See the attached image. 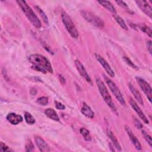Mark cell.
<instances>
[{
    "label": "cell",
    "instance_id": "1",
    "mask_svg": "<svg viewBox=\"0 0 152 152\" xmlns=\"http://www.w3.org/2000/svg\"><path fill=\"white\" fill-rule=\"evenodd\" d=\"M28 61L31 64V68L42 73H53V69L49 61L40 54H32L28 56Z\"/></svg>",
    "mask_w": 152,
    "mask_h": 152
},
{
    "label": "cell",
    "instance_id": "2",
    "mask_svg": "<svg viewBox=\"0 0 152 152\" xmlns=\"http://www.w3.org/2000/svg\"><path fill=\"white\" fill-rule=\"evenodd\" d=\"M16 2L30 22L35 27L37 28H40L42 26V23L40 20L39 19L30 7L27 4V3L25 1H17Z\"/></svg>",
    "mask_w": 152,
    "mask_h": 152
},
{
    "label": "cell",
    "instance_id": "3",
    "mask_svg": "<svg viewBox=\"0 0 152 152\" xmlns=\"http://www.w3.org/2000/svg\"><path fill=\"white\" fill-rule=\"evenodd\" d=\"M96 84L97 86V87L99 88V92L102 96V97H103V100H104V102L106 103V104L108 105V106L110 107V108L116 114L118 113L117 112V109L116 107V106L115 105V103H113L112 99L110 96V95L109 94V93L106 88V87L105 86L104 84L103 83V82L99 78H96Z\"/></svg>",
    "mask_w": 152,
    "mask_h": 152
},
{
    "label": "cell",
    "instance_id": "4",
    "mask_svg": "<svg viewBox=\"0 0 152 152\" xmlns=\"http://www.w3.org/2000/svg\"><path fill=\"white\" fill-rule=\"evenodd\" d=\"M61 18L63 24L70 36L74 39H77L79 36L78 31L69 15L66 12H62Z\"/></svg>",
    "mask_w": 152,
    "mask_h": 152
},
{
    "label": "cell",
    "instance_id": "5",
    "mask_svg": "<svg viewBox=\"0 0 152 152\" xmlns=\"http://www.w3.org/2000/svg\"><path fill=\"white\" fill-rule=\"evenodd\" d=\"M81 14L87 21L94 26H96L98 28L104 27V23L103 21L94 13L87 11H81Z\"/></svg>",
    "mask_w": 152,
    "mask_h": 152
},
{
    "label": "cell",
    "instance_id": "6",
    "mask_svg": "<svg viewBox=\"0 0 152 152\" xmlns=\"http://www.w3.org/2000/svg\"><path fill=\"white\" fill-rule=\"evenodd\" d=\"M104 78L105 79V81L106 84L109 86L110 90H111L112 93L115 96V97L116 98V99L119 102V103L122 105H125L126 103L124 100V98L123 97L121 91L119 90V89L118 88L116 84L114 83L110 79H109L107 77H104Z\"/></svg>",
    "mask_w": 152,
    "mask_h": 152
},
{
    "label": "cell",
    "instance_id": "7",
    "mask_svg": "<svg viewBox=\"0 0 152 152\" xmlns=\"http://www.w3.org/2000/svg\"><path fill=\"white\" fill-rule=\"evenodd\" d=\"M135 79L137 83L138 84L140 88L142 90L148 100L150 102H151V96H152V90L150 84L143 78L136 77Z\"/></svg>",
    "mask_w": 152,
    "mask_h": 152
},
{
    "label": "cell",
    "instance_id": "8",
    "mask_svg": "<svg viewBox=\"0 0 152 152\" xmlns=\"http://www.w3.org/2000/svg\"><path fill=\"white\" fill-rule=\"evenodd\" d=\"M95 58L97 60V61L101 64V65L103 66L104 69L106 71L107 74L111 77H113L115 76V73L113 70L112 69L109 64L107 63V62L99 54H94Z\"/></svg>",
    "mask_w": 152,
    "mask_h": 152
},
{
    "label": "cell",
    "instance_id": "9",
    "mask_svg": "<svg viewBox=\"0 0 152 152\" xmlns=\"http://www.w3.org/2000/svg\"><path fill=\"white\" fill-rule=\"evenodd\" d=\"M75 64L76 66V68L79 72V74L83 77L89 84L91 85H93V81L88 73L87 72L84 65L82 64V63L78 59L75 60Z\"/></svg>",
    "mask_w": 152,
    "mask_h": 152
},
{
    "label": "cell",
    "instance_id": "10",
    "mask_svg": "<svg viewBox=\"0 0 152 152\" xmlns=\"http://www.w3.org/2000/svg\"><path fill=\"white\" fill-rule=\"evenodd\" d=\"M137 6L142 11L147 15H148L150 18L152 16V9L150 5L147 1L144 0H138L135 1Z\"/></svg>",
    "mask_w": 152,
    "mask_h": 152
},
{
    "label": "cell",
    "instance_id": "11",
    "mask_svg": "<svg viewBox=\"0 0 152 152\" xmlns=\"http://www.w3.org/2000/svg\"><path fill=\"white\" fill-rule=\"evenodd\" d=\"M129 104H130L131 106L132 107V109L134 110V111L138 114L139 117L144 121V122L147 124H148L149 121H148L147 118L145 116V115L144 114V113L142 112V111L141 110V109H140L139 106L137 104V103L132 98H130V99H129Z\"/></svg>",
    "mask_w": 152,
    "mask_h": 152
},
{
    "label": "cell",
    "instance_id": "12",
    "mask_svg": "<svg viewBox=\"0 0 152 152\" xmlns=\"http://www.w3.org/2000/svg\"><path fill=\"white\" fill-rule=\"evenodd\" d=\"M125 130L129 137V139L131 141V142H132V144H134V145L135 146V148L137 149V150H141L142 149V147H141V145L139 141V140L137 138V137H135V135L133 134L132 131H131V129L129 128V127H128V126L125 125Z\"/></svg>",
    "mask_w": 152,
    "mask_h": 152
},
{
    "label": "cell",
    "instance_id": "13",
    "mask_svg": "<svg viewBox=\"0 0 152 152\" xmlns=\"http://www.w3.org/2000/svg\"><path fill=\"white\" fill-rule=\"evenodd\" d=\"M34 141L35 142L39 148L40 151L43 152H46L50 151V148L49 147L48 144L46 142V141L40 137L39 136H35L34 137Z\"/></svg>",
    "mask_w": 152,
    "mask_h": 152
},
{
    "label": "cell",
    "instance_id": "14",
    "mask_svg": "<svg viewBox=\"0 0 152 152\" xmlns=\"http://www.w3.org/2000/svg\"><path fill=\"white\" fill-rule=\"evenodd\" d=\"M7 121L12 125H17L23 121V117L15 113H10L7 116Z\"/></svg>",
    "mask_w": 152,
    "mask_h": 152
},
{
    "label": "cell",
    "instance_id": "15",
    "mask_svg": "<svg viewBox=\"0 0 152 152\" xmlns=\"http://www.w3.org/2000/svg\"><path fill=\"white\" fill-rule=\"evenodd\" d=\"M106 134L108 136V137L110 138V140H111V141L113 143V145L115 146V147L118 150V151H121L122 148H121V146L119 144L117 138H116V137L115 136V135L113 134V132L109 129V128H107L106 129Z\"/></svg>",
    "mask_w": 152,
    "mask_h": 152
},
{
    "label": "cell",
    "instance_id": "16",
    "mask_svg": "<svg viewBox=\"0 0 152 152\" xmlns=\"http://www.w3.org/2000/svg\"><path fill=\"white\" fill-rule=\"evenodd\" d=\"M129 90L131 91V92L132 93V94L134 95V97L136 99V100L138 101V102L140 104L143 105L144 104V102H143V100L142 98L141 97V95L140 94V92L136 89V88L132 86L131 83H129Z\"/></svg>",
    "mask_w": 152,
    "mask_h": 152
},
{
    "label": "cell",
    "instance_id": "17",
    "mask_svg": "<svg viewBox=\"0 0 152 152\" xmlns=\"http://www.w3.org/2000/svg\"><path fill=\"white\" fill-rule=\"evenodd\" d=\"M81 113L86 117L92 119L94 117V113L93 112V111L91 110V109L90 108V107L89 106H88L86 103H84L83 105L81 107Z\"/></svg>",
    "mask_w": 152,
    "mask_h": 152
},
{
    "label": "cell",
    "instance_id": "18",
    "mask_svg": "<svg viewBox=\"0 0 152 152\" xmlns=\"http://www.w3.org/2000/svg\"><path fill=\"white\" fill-rule=\"evenodd\" d=\"M45 114L46 115V116H48L50 119H52L55 121H59V118L58 115H57L55 110H53V109H51V108L46 109L45 111Z\"/></svg>",
    "mask_w": 152,
    "mask_h": 152
},
{
    "label": "cell",
    "instance_id": "19",
    "mask_svg": "<svg viewBox=\"0 0 152 152\" xmlns=\"http://www.w3.org/2000/svg\"><path fill=\"white\" fill-rule=\"evenodd\" d=\"M97 2L102 6H103L104 8L107 9L108 11L113 13V14H116V11L115 10V8L110 2L107 1H97Z\"/></svg>",
    "mask_w": 152,
    "mask_h": 152
},
{
    "label": "cell",
    "instance_id": "20",
    "mask_svg": "<svg viewBox=\"0 0 152 152\" xmlns=\"http://www.w3.org/2000/svg\"><path fill=\"white\" fill-rule=\"evenodd\" d=\"M113 17H114L115 20H116V21L118 23V24L124 30H128V27L125 23V22L124 21V20L122 19V17H121L119 15H116V14H114L113 15Z\"/></svg>",
    "mask_w": 152,
    "mask_h": 152
},
{
    "label": "cell",
    "instance_id": "21",
    "mask_svg": "<svg viewBox=\"0 0 152 152\" xmlns=\"http://www.w3.org/2000/svg\"><path fill=\"white\" fill-rule=\"evenodd\" d=\"M80 132L83 137L84 139L87 141H90L91 140V135L90 134V132L88 129L85 128H81L80 129Z\"/></svg>",
    "mask_w": 152,
    "mask_h": 152
},
{
    "label": "cell",
    "instance_id": "22",
    "mask_svg": "<svg viewBox=\"0 0 152 152\" xmlns=\"http://www.w3.org/2000/svg\"><path fill=\"white\" fill-rule=\"evenodd\" d=\"M24 119L26 122L29 125H33L36 122L35 119L33 116V115L27 112H26L24 113Z\"/></svg>",
    "mask_w": 152,
    "mask_h": 152
},
{
    "label": "cell",
    "instance_id": "23",
    "mask_svg": "<svg viewBox=\"0 0 152 152\" xmlns=\"http://www.w3.org/2000/svg\"><path fill=\"white\" fill-rule=\"evenodd\" d=\"M36 8L37 11L38 12V13L39 14L40 16L41 17V18H42L43 21H44V23L46 24H48V18L47 15H46V14L45 13V12L39 7V6H36Z\"/></svg>",
    "mask_w": 152,
    "mask_h": 152
},
{
    "label": "cell",
    "instance_id": "24",
    "mask_svg": "<svg viewBox=\"0 0 152 152\" xmlns=\"http://www.w3.org/2000/svg\"><path fill=\"white\" fill-rule=\"evenodd\" d=\"M138 28L142 31H143L145 33H146L147 34H148L150 37H151V34H152L151 30V28L148 26H146L144 24H141L138 25Z\"/></svg>",
    "mask_w": 152,
    "mask_h": 152
},
{
    "label": "cell",
    "instance_id": "25",
    "mask_svg": "<svg viewBox=\"0 0 152 152\" xmlns=\"http://www.w3.org/2000/svg\"><path fill=\"white\" fill-rule=\"evenodd\" d=\"M36 102L42 106H46L48 103V98L47 97L42 96L38 98L36 100Z\"/></svg>",
    "mask_w": 152,
    "mask_h": 152
},
{
    "label": "cell",
    "instance_id": "26",
    "mask_svg": "<svg viewBox=\"0 0 152 152\" xmlns=\"http://www.w3.org/2000/svg\"><path fill=\"white\" fill-rule=\"evenodd\" d=\"M142 134L145 138V141L147 142V143L149 144L150 147L152 146V141H151V137L144 131H142Z\"/></svg>",
    "mask_w": 152,
    "mask_h": 152
},
{
    "label": "cell",
    "instance_id": "27",
    "mask_svg": "<svg viewBox=\"0 0 152 152\" xmlns=\"http://www.w3.org/2000/svg\"><path fill=\"white\" fill-rule=\"evenodd\" d=\"M124 61H125V62L128 64V65H129L131 67H132V68H134V69H138V67L128 58V57H126V56H124Z\"/></svg>",
    "mask_w": 152,
    "mask_h": 152
},
{
    "label": "cell",
    "instance_id": "28",
    "mask_svg": "<svg viewBox=\"0 0 152 152\" xmlns=\"http://www.w3.org/2000/svg\"><path fill=\"white\" fill-rule=\"evenodd\" d=\"M0 148L1 151H12L9 147H8L5 144L2 142H0Z\"/></svg>",
    "mask_w": 152,
    "mask_h": 152
},
{
    "label": "cell",
    "instance_id": "29",
    "mask_svg": "<svg viewBox=\"0 0 152 152\" xmlns=\"http://www.w3.org/2000/svg\"><path fill=\"white\" fill-rule=\"evenodd\" d=\"M33 149H34V145L32 142L30 140H28V141L26 144V150L27 151H32Z\"/></svg>",
    "mask_w": 152,
    "mask_h": 152
},
{
    "label": "cell",
    "instance_id": "30",
    "mask_svg": "<svg viewBox=\"0 0 152 152\" xmlns=\"http://www.w3.org/2000/svg\"><path fill=\"white\" fill-rule=\"evenodd\" d=\"M115 2H116V3L118 5H119V6H121V7H122L123 8L125 9V10H127L128 11H130V10L129 9V8H128L127 4H126L125 2H124V1H116Z\"/></svg>",
    "mask_w": 152,
    "mask_h": 152
},
{
    "label": "cell",
    "instance_id": "31",
    "mask_svg": "<svg viewBox=\"0 0 152 152\" xmlns=\"http://www.w3.org/2000/svg\"><path fill=\"white\" fill-rule=\"evenodd\" d=\"M133 122L134 123V125L135 126L138 128V129H141L142 128V124L141 123V122L138 119H137L135 117H134V119H133Z\"/></svg>",
    "mask_w": 152,
    "mask_h": 152
},
{
    "label": "cell",
    "instance_id": "32",
    "mask_svg": "<svg viewBox=\"0 0 152 152\" xmlns=\"http://www.w3.org/2000/svg\"><path fill=\"white\" fill-rule=\"evenodd\" d=\"M55 104L56 108L57 109H58V110H64L65 108V106L62 103H60L59 102L55 101Z\"/></svg>",
    "mask_w": 152,
    "mask_h": 152
},
{
    "label": "cell",
    "instance_id": "33",
    "mask_svg": "<svg viewBox=\"0 0 152 152\" xmlns=\"http://www.w3.org/2000/svg\"><path fill=\"white\" fill-rule=\"evenodd\" d=\"M147 47V50H148L149 53L151 54V48H152V45H151V40H147L146 42Z\"/></svg>",
    "mask_w": 152,
    "mask_h": 152
},
{
    "label": "cell",
    "instance_id": "34",
    "mask_svg": "<svg viewBox=\"0 0 152 152\" xmlns=\"http://www.w3.org/2000/svg\"><path fill=\"white\" fill-rule=\"evenodd\" d=\"M58 78H59L60 82H61L62 84H65V81H65V78L64 77V76H63L62 75L59 74V75H58Z\"/></svg>",
    "mask_w": 152,
    "mask_h": 152
},
{
    "label": "cell",
    "instance_id": "35",
    "mask_svg": "<svg viewBox=\"0 0 152 152\" xmlns=\"http://www.w3.org/2000/svg\"><path fill=\"white\" fill-rule=\"evenodd\" d=\"M109 145L110 146V147H109V148H110V150L112 151H115V149H114V148H113V145H112L110 143L109 144Z\"/></svg>",
    "mask_w": 152,
    "mask_h": 152
}]
</instances>
